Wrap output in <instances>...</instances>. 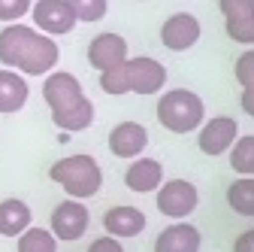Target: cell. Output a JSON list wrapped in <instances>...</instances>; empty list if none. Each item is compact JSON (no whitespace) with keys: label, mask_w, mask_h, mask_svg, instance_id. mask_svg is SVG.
Here are the masks:
<instances>
[{"label":"cell","mask_w":254,"mask_h":252,"mask_svg":"<svg viewBox=\"0 0 254 252\" xmlns=\"http://www.w3.org/2000/svg\"><path fill=\"white\" fill-rule=\"evenodd\" d=\"M200 228L188 225V222H176L170 228H164L154 240V252H200Z\"/></svg>","instance_id":"obj_15"},{"label":"cell","mask_w":254,"mask_h":252,"mask_svg":"<svg viewBox=\"0 0 254 252\" xmlns=\"http://www.w3.org/2000/svg\"><path fill=\"white\" fill-rule=\"evenodd\" d=\"M88 222H91L88 207H85V204H79L76 198H70V201H64V204H58V207H55V213H52V228H49V231H52L58 240L73 243V240L85 237Z\"/></svg>","instance_id":"obj_7"},{"label":"cell","mask_w":254,"mask_h":252,"mask_svg":"<svg viewBox=\"0 0 254 252\" xmlns=\"http://www.w3.org/2000/svg\"><path fill=\"white\" fill-rule=\"evenodd\" d=\"M67 6L73 9L76 21H100L109 9V0H67Z\"/></svg>","instance_id":"obj_24"},{"label":"cell","mask_w":254,"mask_h":252,"mask_svg":"<svg viewBox=\"0 0 254 252\" xmlns=\"http://www.w3.org/2000/svg\"><path fill=\"white\" fill-rule=\"evenodd\" d=\"M167 85V67L157 58L139 55V58H127L118 67L100 73V88L106 94H157Z\"/></svg>","instance_id":"obj_2"},{"label":"cell","mask_w":254,"mask_h":252,"mask_svg":"<svg viewBox=\"0 0 254 252\" xmlns=\"http://www.w3.org/2000/svg\"><path fill=\"white\" fill-rule=\"evenodd\" d=\"M30 6H34V0H0V21H18L24 12H30Z\"/></svg>","instance_id":"obj_25"},{"label":"cell","mask_w":254,"mask_h":252,"mask_svg":"<svg viewBox=\"0 0 254 252\" xmlns=\"http://www.w3.org/2000/svg\"><path fill=\"white\" fill-rule=\"evenodd\" d=\"M49 179H55L76 201H88L103 188V170L94 155H67V158H58L49 170Z\"/></svg>","instance_id":"obj_3"},{"label":"cell","mask_w":254,"mask_h":252,"mask_svg":"<svg viewBox=\"0 0 254 252\" xmlns=\"http://www.w3.org/2000/svg\"><path fill=\"white\" fill-rule=\"evenodd\" d=\"M224 30L233 43L242 46H254V12L239 15V18H224Z\"/></svg>","instance_id":"obj_23"},{"label":"cell","mask_w":254,"mask_h":252,"mask_svg":"<svg viewBox=\"0 0 254 252\" xmlns=\"http://www.w3.org/2000/svg\"><path fill=\"white\" fill-rule=\"evenodd\" d=\"M88 252H124V246H121L118 237L106 234V237H97V240H94V243L88 246Z\"/></svg>","instance_id":"obj_27"},{"label":"cell","mask_w":254,"mask_h":252,"mask_svg":"<svg viewBox=\"0 0 254 252\" xmlns=\"http://www.w3.org/2000/svg\"><path fill=\"white\" fill-rule=\"evenodd\" d=\"M52 122H55V128L70 131V134L85 131V128H91V122H94V104H91L88 98H82V101H76V104L67 107V110L52 113Z\"/></svg>","instance_id":"obj_18"},{"label":"cell","mask_w":254,"mask_h":252,"mask_svg":"<svg viewBox=\"0 0 254 252\" xmlns=\"http://www.w3.org/2000/svg\"><path fill=\"white\" fill-rule=\"evenodd\" d=\"M236 79L242 85V113L254 119V49L242 52L236 58Z\"/></svg>","instance_id":"obj_19"},{"label":"cell","mask_w":254,"mask_h":252,"mask_svg":"<svg viewBox=\"0 0 254 252\" xmlns=\"http://www.w3.org/2000/svg\"><path fill=\"white\" fill-rule=\"evenodd\" d=\"M18 252H58V237L49 228H24L18 234Z\"/></svg>","instance_id":"obj_22"},{"label":"cell","mask_w":254,"mask_h":252,"mask_svg":"<svg viewBox=\"0 0 254 252\" xmlns=\"http://www.w3.org/2000/svg\"><path fill=\"white\" fill-rule=\"evenodd\" d=\"M82 98H85V88H82V82H79L73 73H67V70H52V73H46L43 101L49 104L52 113L67 110V107H73V104L82 101Z\"/></svg>","instance_id":"obj_8"},{"label":"cell","mask_w":254,"mask_h":252,"mask_svg":"<svg viewBox=\"0 0 254 252\" xmlns=\"http://www.w3.org/2000/svg\"><path fill=\"white\" fill-rule=\"evenodd\" d=\"M30 15H34V27L49 34V37L70 34L76 27V15L67 6V0H37L30 6Z\"/></svg>","instance_id":"obj_6"},{"label":"cell","mask_w":254,"mask_h":252,"mask_svg":"<svg viewBox=\"0 0 254 252\" xmlns=\"http://www.w3.org/2000/svg\"><path fill=\"white\" fill-rule=\"evenodd\" d=\"M61 49L55 37L27 24H6L0 30V64L21 76H46L58 67Z\"/></svg>","instance_id":"obj_1"},{"label":"cell","mask_w":254,"mask_h":252,"mask_svg":"<svg viewBox=\"0 0 254 252\" xmlns=\"http://www.w3.org/2000/svg\"><path fill=\"white\" fill-rule=\"evenodd\" d=\"M145 225H148V222H145V213L136 210V207H130V204L112 207V210H106V216H103V228H106L112 237H118V240H127V237L142 234Z\"/></svg>","instance_id":"obj_13"},{"label":"cell","mask_w":254,"mask_h":252,"mask_svg":"<svg viewBox=\"0 0 254 252\" xmlns=\"http://www.w3.org/2000/svg\"><path fill=\"white\" fill-rule=\"evenodd\" d=\"M130 55H127V40L121 34H97L91 43H88V64L103 73V70H112L118 67L121 61H127Z\"/></svg>","instance_id":"obj_10"},{"label":"cell","mask_w":254,"mask_h":252,"mask_svg":"<svg viewBox=\"0 0 254 252\" xmlns=\"http://www.w3.org/2000/svg\"><path fill=\"white\" fill-rule=\"evenodd\" d=\"M27 98H30V85L24 82V76L9 67L0 70V113L9 116V113L24 110Z\"/></svg>","instance_id":"obj_16"},{"label":"cell","mask_w":254,"mask_h":252,"mask_svg":"<svg viewBox=\"0 0 254 252\" xmlns=\"http://www.w3.org/2000/svg\"><path fill=\"white\" fill-rule=\"evenodd\" d=\"M203 119H206V104L190 88H170L157 101V122L173 134L197 131L203 125Z\"/></svg>","instance_id":"obj_4"},{"label":"cell","mask_w":254,"mask_h":252,"mask_svg":"<svg viewBox=\"0 0 254 252\" xmlns=\"http://www.w3.org/2000/svg\"><path fill=\"white\" fill-rule=\"evenodd\" d=\"M236 137H239L236 119H230V116H215V119H209V122L200 125L197 143H200V149L206 155H215V158H218V155H227V149L233 146Z\"/></svg>","instance_id":"obj_9"},{"label":"cell","mask_w":254,"mask_h":252,"mask_svg":"<svg viewBox=\"0 0 254 252\" xmlns=\"http://www.w3.org/2000/svg\"><path fill=\"white\" fill-rule=\"evenodd\" d=\"M161 182H164V164L154 161V158H133V164L124 173V185L136 195L157 192Z\"/></svg>","instance_id":"obj_14"},{"label":"cell","mask_w":254,"mask_h":252,"mask_svg":"<svg viewBox=\"0 0 254 252\" xmlns=\"http://www.w3.org/2000/svg\"><path fill=\"white\" fill-rule=\"evenodd\" d=\"M30 222H34V213L24 201L18 198L0 201V234L3 237H18L24 228H30Z\"/></svg>","instance_id":"obj_17"},{"label":"cell","mask_w":254,"mask_h":252,"mask_svg":"<svg viewBox=\"0 0 254 252\" xmlns=\"http://www.w3.org/2000/svg\"><path fill=\"white\" fill-rule=\"evenodd\" d=\"M227 204H230L233 213H239L245 219H254V179L251 176L230 182V188H227Z\"/></svg>","instance_id":"obj_20"},{"label":"cell","mask_w":254,"mask_h":252,"mask_svg":"<svg viewBox=\"0 0 254 252\" xmlns=\"http://www.w3.org/2000/svg\"><path fill=\"white\" fill-rule=\"evenodd\" d=\"M148 146V131L139 122H118L109 131V152L115 158H139Z\"/></svg>","instance_id":"obj_11"},{"label":"cell","mask_w":254,"mask_h":252,"mask_svg":"<svg viewBox=\"0 0 254 252\" xmlns=\"http://www.w3.org/2000/svg\"><path fill=\"white\" fill-rule=\"evenodd\" d=\"M227 155H230V167L239 176H254V134L236 137L233 146L227 149Z\"/></svg>","instance_id":"obj_21"},{"label":"cell","mask_w":254,"mask_h":252,"mask_svg":"<svg viewBox=\"0 0 254 252\" xmlns=\"http://www.w3.org/2000/svg\"><path fill=\"white\" fill-rule=\"evenodd\" d=\"M197 185L190 179H164L157 188V210L170 219H188L197 210Z\"/></svg>","instance_id":"obj_5"},{"label":"cell","mask_w":254,"mask_h":252,"mask_svg":"<svg viewBox=\"0 0 254 252\" xmlns=\"http://www.w3.org/2000/svg\"><path fill=\"white\" fill-rule=\"evenodd\" d=\"M218 9L224 18H239L254 12V0H218Z\"/></svg>","instance_id":"obj_26"},{"label":"cell","mask_w":254,"mask_h":252,"mask_svg":"<svg viewBox=\"0 0 254 252\" xmlns=\"http://www.w3.org/2000/svg\"><path fill=\"white\" fill-rule=\"evenodd\" d=\"M233 252H254V228L242 231V234L233 240Z\"/></svg>","instance_id":"obj_28"},{"label":"cell","mask_w":254,"mask_h":252,"mask_svg":"<svg viewBox=\"0 0 254 252\" xmlns=\"http://www.w3.org/2000/svg\"><path fill=\"white\" fill-rule=\"evenodd\" d=\"M197 40H200V21L190 12H176L161 27V43L170 52H188L190 46H197Z\"/></svg>","instance_id":"obj_12"}]
</instances>
